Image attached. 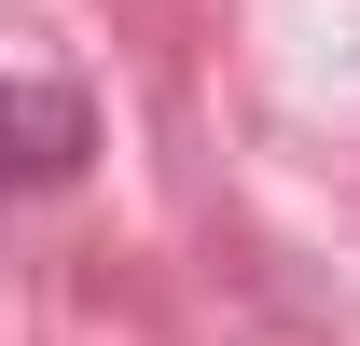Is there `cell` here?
I'll return each mask as SVG.
<instances>
[{
	"label": "cell",
	"mask_w": 360,
	"mask_h": 346,
	"mask_svg": "<svg viewBox=\"0 0 360 346\" xmlns=\"http://www.w3.org/2000/svg\"><path fill=\"white\" fill-rule=\"evenodd\" d=\"M14 167H28V180H70V167H84V97L42 84V70L14 84Z\"/></svg>",
	"instance_id": "obj_1"
}]
</instances>
